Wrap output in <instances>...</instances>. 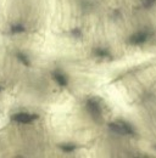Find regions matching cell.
<instances>
[{"label":"cell","mask_w":156,"mask_h":158,"mask_svg":"<svg viewBox=\"0 0 156 158\" xmlns=\"http://www.w3.org/2000/svg\"><path fill=\"white\" fill-rule=\"evenodd\" d=\"M109 129L117 135L121 136H133L136 135V130L132 124L124 122V120H116L109 124Z\"/></svg>","instance_id":"obj_1"},{"label":"cell","mask_w":156,"mask_h":158,"mask_svg":"<svg viewBox=\"0 0 156 158\" xmlns=\"http://www.w3.org/2000/svg\"><path fill=\"white\" fill-rule=\"evenodd\" d=\"M85 110L90 118L94 122H101L102 119V107L95 98H90L85 101Z\"/></svg>","instance_id":"obj_2"},{"label":"cell","mask_w":156,"mask_h":158,"mask_svg":"<svg viewBox=\"0 0 156 158\" xmlns=\"http://www.w3.org/2000/svg\"><path fill=\"white\" fill-rule=\"evenodd\" d=\"M151 37H153V32H150L149 29H141V31L136 32L134 34H132L128 38V44H131L133 46H139V45H143L146 41H149Z\"/></svg>","instance_id":"obj_3"},{"label":"cell","mask_w":156,"mask_h":158,"mask_svg":"<svg viewBox=\"0 0 156 158\" xmlns=\"http://www.w3.org/2000/svg\"><path fill=\"white\" fill-rule=\"evenodd\" d=\"M11 119L19 124H31L38 119V114L29 112H17L11 116Z\"/></svg>","instance_id":"obj_4"},{"label":"cell","mask_w":156,"mask_h":158,"mask_svg":"<svg viewBox=\"0 0 156 158\" xmlns=\"http://www.w3.org/2000/svg\"><path fill=\"white\" fill-rule=\"evenodd\" d=\"M51 77L54 79V81L58 84V86H61V88H66L68 85V78H67V76L62 71H60V69L54 71L53 74H51Z\"/></svg>","instance_id":"obj_5"},{"label":"cell","mask_w":156,"mask_h":158,"mask_svg":"<svg viewBox=\"0 0 156 158\" xmlns=\"http://www.w3.org/2000/svg\"><path fill=\"white\" fill-rule=\"evenodd\" d=\"M93 55H94L95 57H98V59H110V57H111V52L109 51V49L102 48V46L94 48Z\"/></svg>","instance_id":"obj_6"},{"label":"cell","mask_w":156,"mask_h":158,"mask_svg":"<svg viewBox=\"0 0 156 158\" xmlns=\"http://www.w3.org/2000/svg\"><path fill=\"white\" fill-rule=\"evenodd\" d=\"M26 32V26L22 24V23H16V24H12L10 27V33L12 35H17V34H22Z\"/></svg>","instance_id":"obj_7"},{"label":"cell","mask_w":156,"mask_h":158,"mask_svg":"<svg viewBox=\"0 0 156 158\" xmlns=\"http://www.w3.org/2000/svg\"><path fill=\"white\" fill-rule=\"evenodd\" d=\"M16 59L19 60V62L21 64H23L24 67H29L31 66V61H29V57L24 54V52H16Z\"/></svg>","instance_id":"obj_8"},{"label":"cell","mask_w":156,"mask_h":158,"mask_svg":"<svg viewBox=\"0 0 156 158\" xmlns=\"http://www.w3.org/2000/svg\"><path fill=\"white\" fill-rule=\"evenodd\" d=\"M58 147H60V148H61V151H62V152H65V153H72V152H75V151H76V148H77V146H76L75 143H72V142L61 143V145H58Z\"/></svg>","instance_id":"obj_9"},{"label":"cell","mask_w":156,"mask_h":158,"mask_svg":"<svg viewBox=\"0 0 156 158\" xmlns=\"http://www.w3.org/2000/svg\"><path fill=\"white\" fill-rule=\"evenodd\" d=\"M155 2L156 0H143V6L145 9H150V7H153L155 5Z\"/></svg>","instance_id":"obj_10"},{"label":"cell","mask_w":156,"mask_h":158,"mask_svg":"<svg viewBox=\"0 0 156 158\" xmlns=\"http://www.w3.org/2000/svg\"><path fill=\"white\" fill-rule=\"evenodd\" d=\"M71 34H72L73 38H80V37H82V31H80L79 28H73V29L71 31Z\"/></svg>","instance_id":"obj_11"},{"label":"cell","mask_w":156,"mask_h":158,"mask_svg":"<svg viewBox=\"0 0 156 158\" xmlns=\"http://www.w3.org/2000/svg\"><path fill=\"white\" fill-rule=\"evenodd\" d=\"M1 91H2V86L0 85V93H1Z\"/></svg>","instance_id":"obj_12"}]
</instances>
